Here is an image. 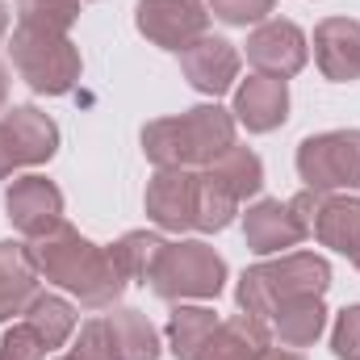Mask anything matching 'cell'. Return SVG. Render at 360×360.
Masks as SVG:
<instances>
[{
	"instance_id": "6da1fadb",
	"label": "cell",
	"mask_w": 360,
	"mask_h": 360,
	"mask_svg": "<svg viewBox=\"0 0 360 360\" xmlns=\"http://www.w3.org/2000/svg\"><path fill=\"white\" fill-rule=\"evenodd\" d=\"M30 256L51 285L76 293L80 306H89V310H113L117 297L126 293V281L113 269L109 248L84 239L72 222H59L46 235H38L30 243Z\"/></svg>"
},
{
	"instance_id": "7a4b0ae2",
	"label": "cell",
	"mask_w": 360,
	"mask_h": 360,
	"mask_svg": "<svg viewBox=\"0 0 360 360\" xmlns=\"http://www.w3.org/2000/svg\"><path fill=\"white\" fill-rule=\"evenodd\" d=\"M235 147V113L222 105H193L180 117L143 126V155L155 168H210Z\"/></svg>"
},
{
	"instance_id": "3957f363",
	"label": "cell",
	"mask_w": 360,
	"mask_h": 360,
	"mask_svg": "<svg viewBox=\"0 0 360 360\" xmlns=\"http://www.w3.org/2000/svg\"><path fill=\"white\" fill-rule=\"evenodd\" d=\"M331 289V264L314 252H285L281 260H264L239 276L235 297L243 306V314H256L272 323L276 306L293 302V297H323Z\"/></svg>"
},
{
	"instance_id": "277c9868",
	"label": "cell",
	"mask_w": 360,
	"mask_h": 360,
	"mask_svg": "<svg viewBox=\"0 0 360 360\" xmlns=\"http://www.w3.org/2000/svg\"><path fill=\"white\" fill-rule=\"evenodd\" d=\"M8 55H13V68L17 76L38 92V96H63L80 84V46L68 38V34H55V30H38V25H21L13 30V42H8Z\"/></svg>"
},
{
	"instance_id": "5b68a950",
	"label": "cell",
	"mask_w": 360,
	"mask_h": 360,
	"mask_svg": "<svg viewBox=\"0 0 360 360\" xmlns=\"http://www.w3.org/2000/svg\"><path fill=\"white\" fill-rule=\"evenodd\" d=\"M147 285L164 302H210L226 285V260L201 239H176L155 256Z\"/></svg>"
},
{
	"instance_id": "8992f818",
	"label": "cell",
	"mask_w": 360,
	"mask_h": 360,
	"mask_svg": "<svg viewBox=\"0 0 360 360\" xmlns=\"http://www.w3.org/2000/svg\"><path fill=\"white\" fill-rule=\"evenodd\" d=\"M297 176L314 193H360V130H327L302 139Z\"/></svg>"
},
{
	"instance_id": "52a82bcc",
	"label": "cell",
	"mask_w": 360,
	"mask_h": 360,
	"mask_svg": "<svg viewBox=\"0 0 360 360\" xmlns=\"http://www.w3.org/2000/svg\"><path fill=\"white\" fill-rule=\"evenodd\" d=\"M134 25L147 42L164 51H184L210 30V4L205 0H139L134 4Z\"/></svg>"
},
{
	"instance_id": "ba28073f",
	"label": "cell",
	"mask_w": 360,
	"mask_h": 360,
	"mask_svg": "<svg viewBox=\"0 0 360 360\" xmlns=\"http://www.w3.org/2000/svg\"><path fill=\"white\" fill-rule=\"evenodd\" d=\"M310 59V42L306 34L285 21V17H269L260 21L252 34H248V63L260 72V76H276V80H289L306 68Z\"/></svg>"
},
{
	"instance_id": "9c48e42d",
	"label": "cell",
	"mask_w": 360,
	"mask_h": 360,
	"mask_svg": "<svg viewBox=\"0 0 360 360\" xmlns=\"http://www.w3.org/2000/svg\"><path fill=\"white\" fill-rule=\"evenodd\" d=\"M147 218L160 231H197V172L193 168H160L147 184Z\"/></svg>"
},
{
	"instance_id": "30bf717a",
	"label": "cell",
	"mask_w": 360,
	"mask_h": 360,
	"mask_svg": "<svg viewBox=\"0 0 360 360\" xmlns=\"http://www.w3.org/2000/svg\"><path fill=\"white\" fill-rule=\"evenodd\" d=\"M4 210H8V222L25 239H38L63 222V193L46 176H21L4 188Z\"/></svg>"
},
{
	"instance_id": "8fae6325",
	"label": "cell",
	"mask_w": 360,
	"mask_h": 360,
	"mask_svg": "<svg viewBox=\"0 0 360 360\" xmlns=\"http://www.w3.org/2000/svg\"><path fill=\"white\" fill-rule=\"evenodd\" d=\"M310 231L297 222V214L289 210V201L264 197L256 205H248L243 214V239L256 256H285L289 248H297Z\"/></svg>"
},
{
	"instance_id": "7c38bea8",
	"label": "cell",
	"mask_w": 360,
	"mask_h": 360,
	"mask_svg": "<svg viewBox=\"0 0 360 360\" xmlns=\"http://www.w3.org/2000/svg\"><path fill=\"white\" fill-rule=\"evenodd\" d=\"M180 72H184V80L197 92L222 96L239 80V51H235V42L205 34V38H197L193 46L180 51Z\"/></svg>"
},
{
	"instance_id": "4fadbf2b",
	"label": "cell",
	"mask_w": 360,
	"mask_h": 360,
	"mask_svg": "<svg viewBox=\"0 0 360 360\" xmlns=\"http://www.w3.org/2000/svg\"><path fill=\"white\" fill-rule=\"evenodd\" d=\"M314 63L327 80H360V21L356 17H323L314 25Z\"/></svg>"
},
{
	"instance_id": "5bb4252c",
	"label": "cell",
	"mask_w": 360,
	"mask_h": 360,
	"mask_svg": "<svg viewBox=\"0 0 360 360\" xmlns=\"http://www.w3.org/2000/svg\"><path fill=\"white\" fill-rule=\"evenodd\" d=\"M235 122H243L252 134H269L276 126H285L289 117V89L285 80L276 76H248L239 89H235Z\"/></svg>"
},
{
	"instance_id": "9a60e30c",
	"label": "cell",
	"mask_w": 360,
	"mask_h": 360,
	"mask_svg": "<svg viewBox=\"0 0 360 360\" xmlns=\"http://www.w3.org/2000/svg\"><path fill=\"white\" fill-rule=\"evenodd\" d=\"M42 272L30 256V243L0 239V323H13L30 310V302L42 293Z\"/></svg>"
},
{
	"instance_id": "2e32d148",
	"label": "cell",
	"mask_w": 360,
	"mask_h": 360,
	"mask_svg": "<svg viewBox=\"0 0 360 360\" xmlns=\"http://www.w3.org/2000/svg\"><path fill=\"white\" fill-rule=\"evenodd\" d=\"M0 122L8 130V143H13V155H17L21 168H38L46 160H55V151H59V126L38 105H13Z\"/></svg>"
},
{
	"instance_id": "e0dca14e",
	"label": "cell",
	"mask_w": 360,
	"mask_h": 360,
	"mask_svg": "<svg viewBox=\"0 0 360 360\" xmlns=\"http://www.w3.org/2000/svg\"><path fill=\"white\" fill-rule=\"evenodd\" d=\"M269 348H272L269 323L256 319V314H235V319L214 327V335L205 340L197 360H260Z\"/></svg>"
},
{
	"instance_id": "ac0fdd59",
	"label": "cell",
	"mask_w": 360,
	"mask_h": 360,
	"mask_svg": "<svg viewBox=\"0 0 360 360\" xmlns=\"http://www.w3.org/2000/svg\"><path fill=\"white\" fill-rule=\"evenodd\" d=\"M323 248L340 252V256H356L360 252V197H335L327 193L319 214H314V231H310Z\"/></svg>"
},
{
	"instance_id": "d6986e66",
	"label": "cell",
	"mask_w": 360,
	"mask_h": 360,
	"mask_svg": "<svg viewBox=\"0 0 360 360\" xmlns=\"http://www.w3.org/2000/svg\"><path fill=\"white\" fill-rule=\"evenodd\" d=\"M105 323H109L117 360H160V331L151 327V319L143 310L113 306L105 314Z\"/></svg>"
},
{
	"instance_id": "ffe728a7",
	"label": "cell",
	"mask_w": 360,
	"mask_h": 360,
	"mask_svg": "<svg viewBox=\"0 0 360 360\" xmlns=\"http://www.w3.org/2000/svg\"><path fill=\"white\" fill-rule=\"evenodd\" d=\"M323 327H327V306H323V297H293V302L276 306V314H272V331H276V340H281L285 348H306V344H314V340L323 335Z\"/></svg>"
},
{
	"instance_id": "44dd1931",
	"label": "cell",
	"mask_w": 360,
	"mask_h": 360,
	"mask_svg": "<svg viewBox=\"0 0 360 360\" xmlns=\"http://www.w3.org/2000/svg\"><path fill=\"white\" fill-rule=\"evenodd\" d=\"M205 172L218 180V184L239 201V205L264 188V164H260V155H256V151H248V147H231V151H226V155H218Z\"/></svg>"
},
{
	"instance_id": "7402d4cb",
	"label": "cell",
	"mask_w": 360,
	"mask_h": 360,
	"mask_svg": "<svg viewBox=\"0 0 360 360\" xmlns=\"http://www.w3.org/2000/svg\"><path fill=\"white\" fill-rule=\"evenodd\" d=\"M218 327V314L210 306H184L180 302L176 310L168 314V348L176 360H197V352L205 348V340L214 335Z\"/></svg>"
},
{
	"instance_id": "603a6c76",
	"label": "cell",
	"mask_w": 360,
	"mask_h": 360,
	"mask_svg": "<svg viewBox=\"0 0 360 360\" xmlns=\"http://www.w3.org/2000/svg\"><path fill=\"white\" fill-rule=\"evenodd\" d=\"M21 319L34 327V335H38L46 348H63V344L76 335V306H72L68 297H59V293H38Z\"/></svg>"
},
{
	"instance_id": "cb8c5ba5",
	"label": "cell",
	"mask_w": 360,
	"mask_h": 360,
	"mask_svg": "<svg viewBox=\"0 0 360 360\" xmlns=\"http://www.w3.org/2000/svg\"><path fill=\"white\" fill-rule=\"evenodd\" d=\"M164 252V239L160 235H151V231H130V235H122L113 248H109V260H113V269L122 272V281L130 285V281H143L147 285V276L155 269V256Z\"/></svg>"
},
{
	"instance_id": "d4e9b609",
	"label": "cell",
	"mask_w": 360,
	"mask_h": 360,
	"mask_svg": "<svg viewBox=\"0 0 360 360\" xmlns=\"http://www.w3.org/2000/svg\"><path fill=\"white\" fill-rule=\"evenodd\" d=\"M235 214H239V201H235L218 180L201 168V172H197V231L214 235V231L231 226Z\"/></svg>"
},
{
	"instance_id": "484cf974",
	"label": "cell",
	"mask_w": 360,
	"mask_h": 360,
	"mask_svg": "<svg viewBox=\"0 0 360 360\" xmlns=\"http://www.w3.org/2000/svg\"><path fill=\"white\" fill-rule=\"evenodd\" d=\"M84 0H17V21L21 25H38V30H55L68 34L80 17Z\"/></svg>"
},
{
	"instance_id": "4316f807",
	"label": "cell",
	"mask_w": 360,
	"mask_h": 360,
	"mask_svg": "<svg viewBox=\"0 0 360 360\" xmlns=\"http://www.w3.org/2000/svg\"><path fill=\"white\" fill-rule=\"evenodd\" d=\"M59 360H117V352H113V335H109V323H105V319H89V323L80 327L76 348H72L68 356H59Z\"/></svg>"
},
{
	"instance_id": "83f0119b",
	"label": "cell",
	"mask_w": 360,
	"mask_h": 360,
	"mask_svg": "<svg viewBox=\"0 0 360 360\" xmlns=\"http://www.w3.org/2000/svg\"><path fill=\"white\" fill-rule=\"evenodd\" d=\"M205 4L226 25H260V21H269V13L276 8V0H205Z\"/></svg>"
},
{
	"instance_id": "f1b7e54d",
	"label": "cell",
	"mask_w": 360,
	"mask_h": 360,
	"mask_svg": "<svg viewBox=\"0 0 360 360\" xmlns=\"http://www.w3.org/2000/svg\"><path fill=\"white\" fill-rule=\"evenodd\" d=\"M46 352L51 348L34 335L30 323H13L0 340V360H46Z\"/></svg>"
},
{
	"instance_id": "f546056e",
	"label": "cell",
	"mask_w": 360,
	"mask_h": 360,
	"mask_svg": "<svg viewBox=\"0 0 360 360\" xmlns=\"http://www.w3.org/2000/svg\"><path fill=\"white\" fill-rule=\"evenodd\" d=\"M331 352L340 360H360V306L340 310L335 331H331Z\"/></svg>"
},
{
	"instance_id": "4dcf8cb0",
	"label": "cell",
	"mask_w": 360,
	"mask_h": 360,
	"mask_svg": "<svg viewBox=\"0 0 360 360\" xmlns=\"http://www.w3.org/2000/svg\"><path fill=\"white\" fill-rule=\"evenodd\" d=\"M13 168H21V164H17V155H13V143H8V130H4V122H0V180L13 176Z\"/></svg>"
},
{
	"instance_id": "1f68e13d",
	"label": "cell",
	"mask_w": 360,
	"mask_h": 360,
	"mask_svg": "<svg viewBox=\"0 0 360 360\" xmlns=\"http://www.w3.org/2000/svg\"><path fill=\"white\" fill-rule=\"evenodd\" d=\"M4 101H8V68L0 63V109H4Z\"/></svg>"
},
{
	"instance_id": "d6a6232c",
	"label": "cell",
	"mask_w": 360,
	"mask_h": 360,
	"mask_svg": "<svg viewBox=\"0 0 360 360\" xmlns=\"http://www.w3.org/2000/svg\"><path fill=\"white\" fill-rule=\"evenodd\" d=\"M260 360H302V356H297V352H276V348H269Z\"/></svg>"
},
{
	"instance_id": "836d02e7",
	"label": "cell",
	"mask_w": 360,
	"mask_h": 360,
	"mask_svg": "<svg viewBox=\"0 0 360 360\" xmlns=\"http://www.w3.org/2000/svg\"><path fill=\"white\" fill-rule=\"evenodd\" d=\"M4 34H8V4H0V42H4Z\"/></svg>"
},
{
	"instance_id": "e575fe53",
	"label": "cell",
	"mask_w": 360,
	"mask_h": 360,
	"mask_svg": "<svg viewBox=\"0 0 360 360\" xmlns=\"http://www.w3.org/2000/svg\"><path fill=\"white\" fill-rule=\"evenodd\" d=\"M352 264H356V269H360V252H356V256H352Z\"/></svg>"
}]
</instances>
